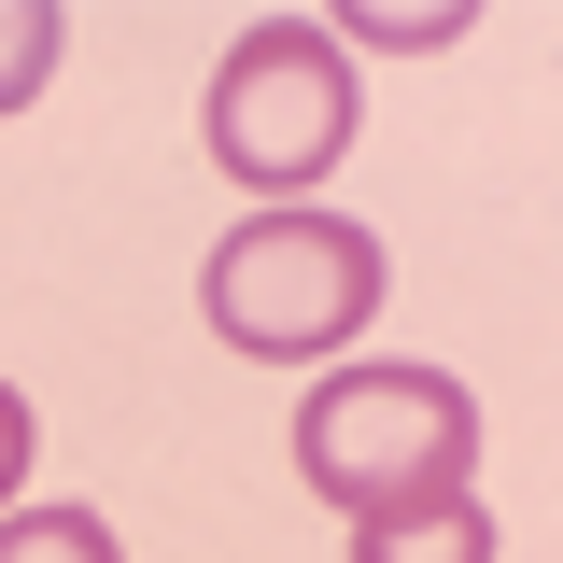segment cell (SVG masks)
I'll return each mask as SVG.
<instances>
[{"instance_id": "cell-7", "label": "cell", "mask_w": 563, "mask_h": 563, "mask_svg": "<svg viewBox=\"0 0 563 563\" xmlns=\"http://www.w3.org/2000/svg\"><path fill=\"white\" fill-rule=\"evenodd\" d=\"M0 563H128L99 507H0Z\"/></svg>"}, {"instance_id": "cell-6", "label": "cell", "mask_w": 563, "mask_h": 563, "mask_svg": "<svg viewBox=\"0 0 563 563\" xmlns=\"http://www.w3.org/2000/svg\"><path fill=\"white\" fill-rule=\"evenodd\" d=\"M57 57H70V14H57V0H0V113H29V99L57 85Z\"/></svg>"}, {"instance_id": "cell-1", "label": "cell", "mask_w": 563, "mask_h": 563, "mask_svg": "<svg viewBox=\"0 0 563 563\" xmlns=\"http://www.w3.org/2000/svg\"><path fill=\"white\" fill-rule=\"evenodd\" d=\"M296 479L324 493L339 521H395V507H437V493H479V395L451 366H324L310 409H296Z\"/></svg>"}, {"instance_id": "cell-2", "label": "cell", "mask_w": 563, "mask_h": 563, "mask_svg": "<svg viewBox=\"0 0 563 563\" xmlns=\"http://www.w3.org/2000/svg\"><path fill=\"white\" fill-rule=\"evenodd\" d=\"M380 240L352 225V211H254V225H225L198 268V310L225 352H254V366H339L366 324H380Z\"/></svg>"}, {"instance_id": "cell-8", "label": "cell", "mask_w": 563, "mask_h": 563, "mask_svg": "<svg viewBox=\"0 0 563 563\" xmlns=\"http://www.w3.org/2000/svg\"><path fill=\"white\" fill-rule=\"evenodd\" d=\"M0 507H29V395L0 380Z\"/></svg>"}, {"instance_id": "cell-3", "label": "cell", "mask_w": 563, "mask_h": 563, "mask_svg": "<svg viewBox=\"0 0 563 563\" xmlns=\"http://www.w3.org/2000/svg\"><path fill=\"white\" fill-rule=\"evenodd\" d=\"M211 169L240 184L254 211H310V184L352 155V57L324 43V14H268L211 57Z\"/></svg>"}, {"instance_id": "cell-4", "label": "cell", "mask_w": 563, "mask_h": 563, "mask_svg": "<svg viewBox=\"0 0 563 563\" xmlns=\"http://www.w3.org/2000/svg\"><path fill=\"white\" fill-rule=\"evenodd\" d=\"M352 563H493V507L437 493V507H395V521H352Z\"/></svg>"}, {"instance_id": "cell-5", "label": "cell", "mask_w": 563, "mask_h": 563, "mask_svg": "<svg viewBox=\"0 0 563 563\" xmlns=\"http://www.w3.org/2000/svg\"><path fill=\"white\" fill-rule=\"evenodd\" d=\"M465 29H479V14H465V0H352L339 29H324V43H366V57H437V43H465Z\"/></svg>"}]
</instances>
